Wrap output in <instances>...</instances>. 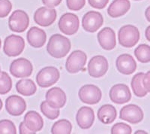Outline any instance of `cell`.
Masks as SVG:
<instances>
[{
	"mask_svg": "<svg viewBox=\"0 0 150 134\" xmlns=\"http://www.w3.org/2000/svg\"><path fill=\"white\" fill-rule=\"evenodd\" d=\"M145 36L146 39L148 40L149 41H150V26H149L148 27L146 28V29Z\"/></svg>",
	"mask_w": 150,
	"mask_h": 134,
	"instance_id": "obj_39",
	"label": "cell"
},
{
	"mask_svg": "<svg viewBox=\"0 0 150 134\" xmlns=\"http://www.w3.org/2000/svg\"><path fill=\"white\" fill-rule=\"evenodd\" d=\"M145 16L147 21H148L149 22H150V6H149V7L146 9Z\"/></svg>",
	"mask_w": 150,
	"mask_h": 134,
	"instance_id": "obj_38",
	"label": "cell"
},
{
	"mask_svg": "<svg viewBox=\"0 0 150 134\" xmlns=\"http://www.w3.org/2000/svg\"><path fill=\"white\" fill-rule=\"evenodd\" d=\"M1 72H1V68H0V74H1Z\"/></svg>",
	"mask_w": 150,
	"mask_h": 134,
	"instance_id": "obj_43",
	"label": "cell"
},
{
	"mask_svg": "<svg viewBox=\"0 0 150 134\" xmlns=\"http://www.w3.org/2000/svg\"><path fill=\"white\" fill-rule=\"evenodd\" d=\"M33 66L32 63L26 58L14 60L10 66V72L15 78H28L32 75Z\"/></svg>",
	"mask_w": 150,
	"mask_h": 134,
	"instance_id": "obj_10",
	"label": "cell"
},
{
	"mask_svg": "<svg viewBox=\"0 0 150 134\" xmlns=\"http://www.w3.org/2000/svg\"><path fill=\"white\" fill-rule=\"evenodd\" d=\"M118 38L120 45L124 48H132L140 40V32L133 25H125L120 28L118 33Z\"/></svg>",
	"mask_w": 150,
	"mask_h": 134,
	"instance_id": "obj_2",
	"label": "cell"
},
{
	"mask_svg": "<svg viewBox=\"0 0 150 134\" xmlns=\"http://www.w3.org/2000/svg\"><path fill=\"white\" fill-rule=\"evenodd\" d=\"M134 1H140V0H134Z\"/></svg>",
	"mask_w": 150,
	"mask_h": 134,
	"instance_id": "obj_44",
	"label": "cell"
},
{
	"mask_svg": "<svg viewBox=\"0 0 150 134\" xmlns=\"http://www.w3.org/2000/svg\"><path fill=\"white\" fill-rule=\"evenodd\" d=\"M72 131V125L66 119L59 120L54 123L51 128L53 134H70Z\"/></svg>",
	"mask_w": 150,
	"mask_h": 134,
	"instance_id": "obj_26",
	"label": "cell"
},
{
	"mask_svg": "<svg viewBox=\"0 0 150 134\" xmlns=\"http://www.w3.org/2000/svg\"><path fill=\"white\" fill-rule=\"evenodd\" d=\"M120 118L131 124H138L143 119L142 108L134 104H129L122 107L120 110Z\"/></svg>",
	"mask_w": 150,
	"mask_h": 134,
	"instance_id": "obj_12",
	"label": "cell"
},
{
	"mask_svg": "<svg viewBox=\"0 0 150 134\" xmlns=\"http://www.w3.org/2000/svg\"><path fill=\"white\" fill-rule=\"evenodd\" d=\"M25 48V41L20 36L11 35L5 39L3 51L8 57H17L20 55Z\"/></svg>",
	"mask_w": 150,
	"mask_h": 134,
	"instance_id": "obj_5",
	"label": "cell"
},
{
	"mask_svg": "<svg viewBox=\"0 0 150 134\" xmlns=\"http://www.w3.org/2000/svg\"><path fill=\"white\" fill-rule=\"evenodd\" d=\"M80 21L76 14L73 13H65L60 17L59 28L60 31L67 36H72L78 31Z\"/></svg>",
	"mask_w": 150,
	"mask_h": 134,
	"instance_id": "obj_7",
	"label": "cell"
},
{
	"mask_svg": "<svg viewBox=\"0 0 150 134\" xmlns=\"http://www.w3.org/2000/svg\"><path fill=\"white\" fill-rule=\"evenodd\" d=\"M87 56L83 51H74L68 56L65 63V68L71 74H75L83 70L86 66Z\"/></svg>",
	"mask_w": 150,
	"mask_h": 134,
	"instance_id": "obj_6",
	"label": "cell"
},
{
	"mask_svg": "<svg viewBox=\"0 0 150 134\" xmlns=\"http://www.w3.org/2000/svg\"><path fill=\"white\" fill-rule=\"evenodd\" d=\"M12 9V4L9 0H0V18L6 17Z\"/></svg>",
	"mask_w": 150,
	"mask_h": 134,
	"instance_id": "obj_32",
	"label": "cell"
},
{
	"mask_svg": "<svg viewBox=\"0 0 150 134\" xmlns=\"http://www.w3.org/2000/svg\"><path fill=\"white\" fill-rule=\"evenodd\" d=\"M12 81L7 72H2L0 74V94H6L11 90Z\"/></svg>",
	"mask_w": 150,
	"mask_h": 134,
	"instance_id": "obj_29",
	"label": "cell"
},
{
	"mask_svg": "<svg viewBox=\"0 0 150 134\" xmlns=\"http://www.w3.org/2000/svg\"><path fill=\"white\" fill-rule=\"evenodd\" d=\"M68 9L71 11H80L85 6L86 0H66Z\"/></svg>",
	"mask_w": 150,
	"mask_h": 134,
	"instance_id": "obj_33",
	"label": "cell"
},
{
	"mask_svg": "<svg viewBox=\"0 0 150 134\" xmlns=\"http://www.w3.org/2000/svg\"><path fill=\"white\" fill-rule=\"evenodd\" d=\"M46 101L53 108H61L65 105L67 101L66 94L60 88L54 87L46 93Z\"/></svg>",
	"mask_w": 150,
	"mask_h": 134,
	"instance_id": "obj_15",
	"label": "cell"
},
{
	"mask_svg": "<svg viewBox=\"0 0 150 134\" xmlns=\"http://www.w3.org/2000/svg\"><path fill=\"white\" fill-rule=\"evenodd\" d=\"M80 101L89 105H95L101 101L102 93L100 88L94 84H86L79 90Z\"/></svg>",
	"mask_w": 150,
	"mask_h": 134,
	"instance_id": "obj_4",
	"label": "cell"
},
{
	"mask_svg": "<svg viewBox=\"0 0 150 134\" xmlns=\"http://www.w3.org/2000/svg\"><path fill=\"white\" fill-rule=\"evenodd\" d=\"M19 133L21 134H35V133L29 130L26 125L25 124L24 121L21 122L19 126Z\"/></svg>",
	"mask_w": 150,
	"mask_h": 134,
	"instance_id": "obj_37",
	"label": "cell"
},
{
	"mask_svg": "<svg viewBox=\"0 0 150 134\" xmlns=\"http://www.w3.org/2000/svg\"><path fill=\"white\" fill-rule=\"evenodd\" d=\"M134 55L137 60L142 63L150 62V46L146 44L139 45L134 50Z\"/></svg>",
	"mask_w": 150,
	"mask_h": 134,
	"instance_id": "obj_27",
	"label": "cell"
},
{
	"mask_svg": "<svg viewBox=\"0 0 150 134\" xmlns=\"http://www.w3.org/2000/svg\"><path fill=\"white\" fill-rule=\"evenodd\" d=\"M109 68L108 61L104 56H95L88 63V72L92 78H101L107 73Z\"/></svg>",
	"mask_w": 150,
	"mask_h": 134,
	"instance_id": "obj_9",
	"label": "cell"
},
{
	"mask_svg": "<svg viewBox=\"0 0 150 134\" xmlns=\"http://www.w3.org/2000/svg\"><path fill=\"white\" fill-rule=\"evenodd\" d=\"M5 108L11 115L20 116L26 111V101L21 96L12 95L8 97L5 101Z\"/></svg>",
	"mask_w": 150,
	"mask_h": 134,
	"instance_id": "obj_16",
	"label": "cell"
},
{
	"mask_svg": "<svg viewBox=\"0 0 150 134\" xmlns=\"http://www.w3.org/2000/svg\"><path fill=\"white\" fill-rule=\"evenodd\" d=\"M29 18L26 12L22 10L14 11L8 19L10 29L16 33H23L28 28Z\"/></svg>",
	"mask_w": 150,
	"mask_h": 134,
	"instance_id": "obj_8",
	"label": "cell"
},
{
	"mask_svg": "<svg viewBox=\"0 0 150 134\" xmlns=\"http://www.w3.org/2000/svg\"><path fill=\"white\" fill-rule=\"evenodd\" d=\"M56 11L55 9L48 7H41L36 10L34 14V21L41 26H49L56 19Z\"/></svg>",
	"mask_w": 150,
	"mask_h": 134,
	"instance_id": "obj_14",
	"label": "cell"
},
{
	"mask_svg": "<svg viewBox=\"0 0 150 134\" xmlns=\"http://www.w3.org/2000/svg\"><path fill=\"white\" fill-rule=\"evenodd\" d=\"M98 119L104 124H110L116 120L117 116L116 109L113 105L106 104L98 110Z\"/></svg>",
	"mask_w": 150,
	"mask_h": 134,
	"instance_id": "obj_23",
	"label": "cell"
},
{
	"mask_svg": "<svg viewBox=\"0 0 150 134\" xmlns=\"http://www.w3.org/2000/svg\"><path fill=\"white\" fill-rule=\"evenodd\" d=\"M110 99L116 104H124L131 99L129 88L125 84H116L111 88L109 93Z\"/></svg>",
	"mask_w": 150,
	"mask_h": 134,
	"instance_id": "obj_13",
	"label": "cell"
},
{
	"mask_svg": "<svg viewBox=\"0 0 150 134\" xmlns=\"http://www.w3.org/2000/svg\"><path fill=\"white\" fill-rule=\"evenodd\" d=\"M137 133H147L146 132H145V131H143V130H137L135 132V134H137Z\"/></svg>",
	"mask_w": 150,
	"mask_h": 134,
	"instance_id": "obj_40",
	"label": "cell"
},
{
	"mask_svg": "<svg viewBox=\"0 0 150 134\" xmlns=\"http://www.w3.org/2000/svg\"><path fill=\"white\" fill-rule=\"evenodd\" d=\"M17 130L14 124L10 120H0V134H16Z\"/></svg>",
	"mask_w": 150,
	"mask_h": 134,
	"instance_id": "obj_30",
	"label": "cell"
},
{
	"mask_svg": "<svg viewBox=\"0 0 150 134\" xmlns=\"http://www.w3.org/2000/svg\"><path fill=\"white\" fill-rule=\"evenodd\" d=\"M76 120L81 129H89L95 120V114L93 109L87 106L80 108L76 115Z\"/></svg>",
	"mask_w": 150,
	"mask_h": 134,
	"instance_id": "obj_19",
	"label": "cell"
},
{
	"mask_svg": "<svg viewBox=\"0 0 150 134\" xmlns=\"http://www.w3.org/2000/svg\"><path fill=\"white\" fill-rule=\"evenodd\" d=\"M24 123L33 132L41 130L44 127V120L40 114L35 111H29L24 116Z\"/></svg>",
	"mask_w": 150,
	"mask_h": 134,
	"instance_id": "obj_22",
	"label": "cell"
},
{
	"mask_svg": "<svg viewBox=\"0 0 150 134\" xmlns=\"http://www.w3.org/2000/svg\"><path fill=\"white\" fill-rule=\"evenodd\" d=\"M143 72H139L135 75L131 80V86L134 93L137 97H143L147 94V91L143 86V79L144 77Z\"/></svg>",
	"mask_w": 150,
	"mask_h": 134,
	"instance_id": "obj_25",
	"label": "cell"
},
{
	"mask_svg": "<svg viewBox=\"0 0 150 134\" xmlns=\"http://www.w3.org/2000/svg\"><path fill=\"white\" fill-rule=\"evenodd\" d=\"M98 41L101 48L106 51L112 50L116 45V33L110 27H104L98 33Z\"/></svg>",
	"mask_w": 150,
	"mask_h": 134,
	"instance_id": "obj_18",
	"label": "cell"
},
{
	"mask_svg": "<svg viewBox=\"0 0 150 134\" xmlns=\"http://www.w3.org/2000/svg\"><path fill=\"white\" fill-rule=\"evenodd\" d=\"M2 105H3V104H2V100L0 99V111H1V109H2Z\"/></svg>",
	"mask_w": 150,
	"mask_h": 134,
	"instance_id": "obj_41",
	"label": "cell"
},
{
	"mask_svg": "<svg viewBox=\"0 0 150 134\" xmlns=\"http://www.w3.org/2000/svg\"><path fill=\"white\" fill-rule=\"evenodd\" d=\"M117 70L123 75H131L136 71L137 63L134 57L128 53H123L117 57L116 61Z\"/></svg>",
	"mask_w": 150,
	"mask_h": 134,
	"instance_id": "obj_17",
	"label": "cell"
},
{
	"mask_svg": "<svg viewBox=\"0 0 150 134\" xmlns=\"http://www.w3.org/2000/svg\"><path fill=\"white\" fill-rule=\"evenodd\" d=\"M59 71L54 66H46L38 72L36 81L38 86L47 88L52 86L59 81Z\"/></svg>",
	"mask_w": 150,
	"mask_h": 134,
	"instance_id": "obj_3",
	"label": "cell"
},
{
	"mask_svg": "<svg viewBox=\"0 0 150 134\" xmlns=\"http://www.w3.org/2000/svg\"><path fill=\"white\" fill-rule=\"evenodd\" d=\"M143 86H144L145 89L147 91V92L150 93V71H148L144 75V77H143Z\"/></svg>",
	"mask_w": 150,
	"mask_h": 134,
	"instance_id": "obj_36",
	"label": "cell"
},
{
	"mask_svg": "<svg viewBox=\"0 0 150 134\" xmlns=\"http://www.w3.org/2000/svg\"><path fill=\"white\" fill-rule=\"evenodd\" d=\"M1 45H2V41H1V39H0V48H1Z\"/></svg>",
	"mask_w": 150,
	"mask_h": 134,
	"instance_id": "obj_42",
	"label": "cell"
},
{
	"mask_svg": "<svg viewBox=\"0 0 150 134\" xmlns=\"http://www.w3.org/2000/svg\"><path fill=\"white\" fill-rule=\"evenodd\" d=\"M26 38L31 46L40 48L45 45L47 40V35L44 29L38 28L37 26H33L28 31Z\"/></svg>",
	"mask_w": 150,
	"mask_h": 134,
	"instance_id": "obj_20",
	"label": "cell"
},
{
	"mask_svg": "<svg viewBox=\"0 0 150 134\" xmlns=\"http://www.w3.org/2000/svg\"><path fill=\"white\" fill-rule=\"evenodd\" d=\"M104 24V17L98 11H91L84 14L82 19V26L86 32L95 33Z\"/></svg>",
	"mask_w": 150,
	"mask_h": 134,
	"instance_id": "obj_11",
	"label": "cell"
},
{
	"mask_svg": "<svg viewBox=\"0 0 150 134\" xmlns=\"http://www.w3.org/2000/svg\"><path fill=\"white\" fill-rule=\"evenodd\" d=\"M16 89L20 94L25 96H29L36 93L37 87L33 80L25 78L17 81L16 84Z\"/></svg>",
	"mask_w": 150,
	"mask_h": 134,
	"instance_id": "obj_24",
	"label": "cell"
},
{
	"mask_svg": "<svg viewBox=\"0 0 150 134\" xmlns=\"http://www.w3.org/2000/svg\"><path fill=\"white\" fill-rule=\"evenodd\" d=\"M41 111L45 117L50 120H55L59 116V108H53L47 103V101H43L41 103Z\"/></svg>",
	"mask_w": 150,
	"mask_h": 134,
	"instance_id": "obj_28",
	"label": "cell"
},
{
	"mask_svg": "<svg viewBox=\"0 0 150 134\" xmlns=\"http://www.w3.org/2000/svg\"><path fill=\"white\" fill-rule=\"evenodd\" d=\"M130 8L129 0H114L108 7V14L113 18L120 17L126 14Z\"/></svg>",
	"mask_w": 150,
	"mask_h": 134,
	"instance_id": "obj_21",
	"label": "cell"
},
{
	"mask_svg": "<svg viewBox=\"0 0 150 134\" xmlns=\"http://www.w3.org/2000/svg\"><path fill=\"white\" fill-rule=\"evenodd\" d=\"M92 7L97 9H103L108 4L109 0H88Z\"/></svg>",
	"mask_w": 150,
	"mask_h": 134,
	"instance_id": "obj_34",
	"label": "cell"
},
{
	"mask_svg": "<svg viewBox=\"0 0 150 134\" xmlns=\"http://www.w3.org/2000/svg\"><path fill=\"white\" fill-rule=\"evenodd\" d=\"M62 0H42V3L47 7L53 9V8L58 6L62 2Z\"/></svg>",
	"mask_w": 150,
	"mask_h": 134,
	"instance_id": "obj_35",
	"label": "cell"
},
{
	"mask_svg": "<svg viewBox=\"0 0 150 134\" xmlns=\"http://www.w3.org/2000/svg\"><path fill=\"white\" fill-rule=\"evenodd\" d=\"M131 127L125 123H117L111 128L112 134H131Z\"/></svg>",
	"mask_w": 150,
	"mask_h": 134,
	"instance_id": "obj_31",
	"label": "cell"
},
{
	"mask_svg": "<svg viewBox=\"0 0 150 134\" xmlns=\"http://www.w3.org/2000/svg\"><path fill=\"white\" fill-rule=\"evenodd\" d=\"M71 48L70 40L60 34L51 36L47 45V51L54 58H63L69 53Z\"/></svg>",
	"mask_w": 150,
	"mask_h": 134,
	"instance_id": "obj_1",
	"label": "cell"
}]
</instances>
